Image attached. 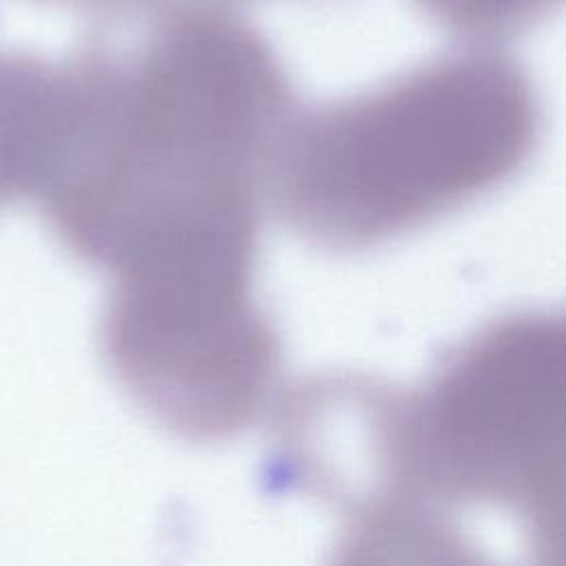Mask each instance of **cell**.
I'll return each mask as SVG.
<instances>
[{
	"label": "cell",
	"instance_id": "cell-1",
	"mask_svg": "<svg viewBox=\"0 0 566 566\" xmlns=\"http://www.w3.org/2000/svg\"><path fill=\"white\" fill-rule=\"evenodd\" d=\"M148 15L133 51H91V124L46 199L71 232L99 234L168 203L259 190L290 124L287 77L252 24L197 0Z\"/></svg>",
	"mask_w": 566,
	"mask_h": 566
},
{
	"label": "cell",
	"instance_id": "cell-2",
	"mask_svg": "<svg viewBox=\"0 0 566 566\" xmlns=\"http://www.w3.org/2000/svg\"><path fill=\"white\" fill-rule=\"evenodd\" d=\"M533 133V97L511 64L455 57L290 119L268 181L294 232L365 245L504 179Z\"/></svg>",
	"mask_w": 566,
	"mask_h": 566
},
{
	"label": "cell",
	"instance_id": "cell-3",
	"mask_svg": "<svg viewBox=\"0 0 566 566\" xmlns=\"http://www.w3.org/2000/svg\"><path fill=\"white\" fill-rule=\"evenodd\" d=\"M256 237L254 214L201 217L144 237L108 268L106 365L179 438L241 433L276 387L279 334L252 294Z\"/></svg>",
	"mask_w": 566,
	"mask_h": 566
},
{
	"label": "cell",
	"instance_id": "cell-4",
	"mask_svg": "<svg viewBox=\"0 0 566 566\" xmlns=\"http://www.w3.org/2000/svg\"><path fill=\"white\" fill-rule=\"evenodd\" d=\"M358 467L371 489L531 513L566 486V312L493 325L420 394H367Z\"/></svg>",
	"mask_w": 566,
	"mask_h": 566
},
{
	"label": "cell",
	"instance_id": "cell-5",
	"mask_svg": "<svg viewBox=\"0 0 566 566\" xmlns=\"http://www.w3.org/2000/svg\"><path fill=\"white\" fill-rule=\"evenodd\" d=\"M93 99L88 53L64 64L0 53V208L44 199L84 139Z\"/></svg>",
	"mask_w": 566,
	"mask_h": 566
},
{
	"label": "cell",
	"instance_id": "cell-6",
	"mask_svg": "<svg viewBox=\"0 0 566 566\" xmlns=\"http://www.w3.org/2000/svg\"><path fill=\"white\" fill-rule=\"evenodd\" d=\"M338 506L345 524L327 566H493L429 500L374 489Z\"/></svg>",
	"mask_w": 566,
	"mask_h": 566
},
{
	"label": "cell",
	"instance_id": "cell-7",
	"mask_svg": "<svg viewBox=\"0 0 566 566\" xmlns=\"http://www.w3.org/2000/svg\"><path fill=\"white\" fill-rule=\"evenodd\" d=\"M528 515L533 520V566H566V489Z\"/></svg>",
	"mask_w": 566,
	"mask_h": 566
},
{
	"label": "cell",
	"instance_id": "cell-8",
	"mask_svg": "<svg viewBox=\"0 0 566 566\" xmlns=\"http://www.w3.org/2000/svg\"><path fill=\"white\" fill-rule=\"evenodd\" d=\"M458 24H495L526 13L542 0H422Z\"/></svg>",
	"mask_w": 566,
	"mask_h": 566
},
{
	"label": "cell",
	"instance_id": "cell-9",
	"mask_svg": "<svg viewBox=\"0 0 566 566\" xmlns=\"http://www.w3.org/2000/svg\"><path fill=\"white\" fill-rule=\"evenodd\" d=\"M157 2H164V4H170V2H186V0H157Z\"/></svg>",
	"mask_w": 566,
	"mask_h": 566
}]
</instances>
